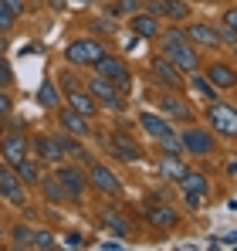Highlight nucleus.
I'll list each match as a JSON object with an SVG mask.
<instances>
[{"instance_id": "1", "label": "nucleus", "mask_w": 237, "mask_h": 251, "mask_svg": "<svg viewBox=\"0 0 237 251\" xmlns=\"http://www.w3.org/2000/svg\"><path fill=\"white\" fill-rule=\"evenodd\" d=\"M159 54L163 58H169L183 75H193V72H200V48H193L190 44V38L180 31V27H169V31H159Z\"/></svg>"}, {"instance_id": "2", "label": "nucleus", "mask_w": 237, "mask_h": 251, "mask_svg": "<svg viewBox=\"0 0 237 251\" xmlns=\"http://www.w3.org/2000/svg\"><path fill=\"white\" fill-rule=\"evenodd\" d=\"M109 54V48L102 38H71L65 44V65L71 68H95V61H102Z\"/></svg>"}, {"instance_id": "3", "label": "nucleus", "mask_w": 237, "mask_h": 251, "mask_svg": "<svg viewBox=\"0 0 237 251\" xmlns=\"http://www.w3.org/2000/svg\"><path fill=\"white\" fill-rule=\"evenodd\" d=\"M180 139H183V153H187V156H200V160H203V156H213V153L220 150L213 129H207V126L187 123V129L180 132Z\"/></svg>"}, {"instance_id": "4", "label": "nucleus", "mask_w": 237, "mask_h": 251, "mask_svg": "<svg viewBox=\"0 0 237 251\" xmlns=\"http://www.w3.org/2000/svg\"><path fill=\"white\" fill-rule=\"evenodd\" d=\"M207 126L213 129V136L237 139V105H234V102H220V99H213V102L207 105Z\"/></svg>"}, {"instance_id": "5", "label": "nucleus", "mask_w": 237, "mask_h": 251, "mask_svg": "<svg viewBox=\"0 0 237 251\" xmlns=\"http://www.w3.org/2000/svg\"><path fill=\"white\" fill-rule=\"evenodd\" d=\"M180 190H183V197H187V207L197 210L203 207L207 201H210V194H213V187H210V176L207 173H200V170H187L183 176H180V183H176Z\"/></svg>"}, {"instance_id": "6", "label": "nucleus", "mask_w": 237, "mask_h": 251, "mask_svg": "<svg viewBox=\"0 0 237 251\" xmlns=\"http://www.w3.org/2000/svg\"><path fill=\"white\" fill-rule=\"evenodd\" d=\"M24 156H31V136L24 129H17V126H7V132L0 139V160L7 167H17Z\"/></svg>"}, {"instance_id": "7", "label": "nucleus", "mask_w": 237, "mask_h": 251, "mask_svg": "<svg viewBox=\"0 0 237 251\" xmlns=\"http://www.w3.org/2000/svg\"><path fill=\"white\" fill-rule=\"evenodd\" d=\"M95 75L109 78L122 95H129V88H132V72H129L125 58H118V54H112V51H109L102 61H95Z\"/></svg>"}, {"instance_id": "8", "label": "nucleus", "mask_w": 237, "mask_h": 251, "mask_svg": "<svg viewBox=\"0 0 237 251\" xmlns=\"http://www.w3.org/2000/svg\"><path fill=\"white\" fill-rule=\"evenodd\" d=\"M149 75H153L156 85L169 88V92H183V88H187V75H183L169 58H163V54H149Z\"/></svg>"}, {"instance_id": "9", "label": "nucleus", "mask_w": 237, "mask_h": 251, "mask_svg": "<svg viewBox=\"0 0 237 251\" xmlns=\"http://www.w3.org/2000/svg\"><path fill=\"white\" fill-rule=\"evenodd\" d=\"M85 88H88V95L102 105V109H112V112H122L125 109V95L118 92L116 85L109 82V78H102V75H92L88 82H85Z\"/></svg>"}, {"instance_id": "10", "label": "nucleus", "mask_w": 237, "mask_h": 251, "mask_svg": "<svg viewBox=\"0 0 237 251\" xmlns=\"http://www.w3.org/2000/svg\"><path fill=\"white\" fill-rule=\"evenodd\" d=\"M54 176H58L61 190L68 194V201H75V204H78L81 197L88 194V173H81L75 163H65V160H61V163L54 167Z\"/></svg>"}, {"instance_id": "11", "label": "nucleus", "mask_w": 237, "mask_h": 251, "mask_svg": "<svg viewBox=\"0 0 237 251\" xmlns=\"http://www.w3.org/2000/svg\"><path fill=\"white\" fill-rule=\"evenodd\" d=\"M0 201L10 204V207H24V204H27V187H24V180L17 176V170L7 167L3 160H0Z\"/></svg>"}, {"instance_id": "12", "label": "nucleus", "mask_w": 237, "mask_h": 251, "mask_svg": "<svg viewBox=\"0 0 237 251\" xmlns=\"http://www.w3.org/2000/svg\"><path fill=\"white\" fill-rule=\"evenodd\" d=\"M156 112H163L169 123H183V126L193 123V105H190L180 92H169V88L156 99Z\"/></svg>"}, {"instance_id": "13", "label": "nucleus", "mask_w": 237, "mask_h": 251, "mask_svg": "<svg viewBox=\"0 0 237 251\" xmlns=\"http://www.w3.org/2000/svg\"><path fill=\"white\" fill-rule=\"evenodd\" d=\"M109 150H112V156L122 160V163H142V160H146L142 146L125 132V126H116V129H112V143H109Z\"/></svg>"}, {"instance_id": "14", "label": "nucleus", "mask_w": 237, "mask_h": 251, "mask_svg": "<svg viewBox=\"0 0 237 251\" xmlns=\"http://www.w3.org/2000/svg\"><path fill=\"white\" fill-rule=\"evenodd\" d=\"M88 187L105 194V197H122V190H125V183L116 176V170H109L105 163H92L88 167Z\"/></svg>"}, {"instance_id": "15", "label": "nucleus", "mask_w": 237, "mask_h": 251, "mask_svg": "<svg viewBox=\"0 0 237 251\" xmlns=\"http://www.w3.org/2000/svg\"><path fill=\"white\" fill-rule=\"evenodd\" d=\"M31 156L38 160L41 167H58L65 156H61V146H58V136H31Z\"/></svg>"}, {"instance_id": "16", "label": "nucleus", "mask_w": 237, "mask_h": 251, "mask_svg": "<svg viewBox=\"0 0 237 251\" xmlns=\"http://www.w3.org/2000/svg\"><path fill=\"white\" fill-rule=\"evenodd\" d=\"M193 48H207V51H220L224 41H220V31L213 27V24H203V21H190L187 24V31H183Z\"/></svg>"}, {"instance_id": "17", "label": "nucleus", "mask_w": 237, "mask_h": 251, "mask_svg": "<svg viewBox=\"0 0 237 251\" xmlns=\"http://www.w3.org/2000/svg\"><path fill=\"white\" fill-rule=\"evenodd\" d=\"M203 75L213 82L217 92H237V68H234V65H227V61H210Z\"/></svg>"}, {"instance_id": "18", "label": "nucleus", "mask_w": 237, "mask_h": 251, "mask_svg": "<svg viewBox=\"0 0 237 251\" xmlns=\"http://www.w3.org/2000/svg\"><path fill=\"white\" fill-rule=\"evenodd\" d=\"M92 119H85L81 112H75L71 105H58V126L65 129V132H71V136H78V139H85L88 132H92Z\"/></svg>"}, {"instance_id": "19", "label": "nucleus", "mask_w": 237, "mask_h": 251, "mask_svg": "<svg viewBox=\"0 0 237 251\" xmlns=\"http://www.w3.org/2000/svg\"><path fill=\"white\" fill-rule=\"evenodd\" d=\"M139 126L146 129V136H149V139H159V136L176 132V123H169L163 112H153V109H142V112H139Z\"/></svg>"}, {"instance_id": "20", "label": "nucleus", "mask_w": 237, "mask_h": 251, "mask_svg": "<svg viewBox=\"0 0 237 251\" xmlns=\"http://www.w3.org/2000/svg\"><path fill=\"white\" fill-rule=\"evenodd\" d=\"M149 14L166 17V21H190L193 7L187 0H156V3H149Z\"/></svg>"}, {"instance_id": "21", "label": "nucleus", "mask_w": 237, "mask_h": 251, "mask_svg": "<svg viewBox=\"0 0 237 251\" xmlns=\"http://www.w3.org/2000/svg\"><path fill=\"white\" fill-rule=\"evenodd\" d=\"M146 221L159 227V231H173L176 224H180V210L169 207V204H149L146 207Z\"/></svg>"}, {"instance_id": "22", "label": "nucleus", "mask_w": 237, "mask_h": 251, "mask_svg": "<svg viewBox=\"0 0 237 251\" xmlns=\"http://www.w3.org/2000/svg\"><path fill=\"white\" fill-rule=\"evenodd\" d=\"M129 27L139 34V38H146V41H156L159 38V21L156 14H149V10H136V14H129Z\"/></svg>"}, {"instance_id": "23", "label": "nucleus", "mask_w": 237, "mask_h": 251, "mask_svg": "<svg viewBox=\"0 0 237 251\" xmlns=\"http://www.w3.org/2000/svg\"><path fill=\"white\" fill-rule=\"evenodd\" d=\"M65 99H68V105H71L75 112H81L85 119H95V116L102 112V105H98V102L88 95V88H85V85H81V88H75V92H68Z\"/></svg>"}, {"instance_id": "24", "label": "nucleus", "mask_w": 237, "mask_h": 251, "mask_svg": "<svg viewBox=\"0 0 237 251\" xmlns=\"http://www.w3.org/2000/svg\"><path fill=\"white\" fill-rule=\"evenodd\" d=\"M187 156H176V153H159V173L166 183H180V176L187 173Z\"/></svg>"}, {"instance_id": "25", "label": "nucleus", "mask_w": 237, "mask_h": 251, "mask_svg": "<svg viewBox=\"0 0 237 251\" xmlns=\"http://www.w3.org/2000/svg\"><path fill=\"white\" fill-rule=\"evenodd\" d=\"M61 88H58V82L51 78V75H44V82L38 85V105L44 109V112H58V105H61Z\"/></svg>"}, {"instance_id": "26", "label": "nucleus", "mask_w": 237, "mask_h": 251, "mask_svg": "<svg viewBox=\"0 0 237 251\" xmlns=\"http://www.w3.org/2000/svg\"><path fill=\"white\" fill-rule=\"evenodd\" d=\"M17 176L24 180V187H41V176H44V170H41V163L34 160V156H24L21 163H17Z\"/></svg>"}, {"instance_id": "27", "label": "nucleus", "mask_w": 237, "mask_h": 251, "mask_svg": "<svg viewBox=\"0 0 237 251\" xmlns=\"http://www.w3.org/2000/svg\"><path fill=\"white\" fill-rule=\"evenodd\" d=\"M58 146H61V156L65 160H88V150L81 146V139L71 136V132H61L58 136Z\"/></svg>"}, {"instance_id": "28", "label": "nucleus", "mask_w": 237, "mask_h": 251, "mask_svg": "<svg viewBox=\"0 0 237 251\" xmlns=\"http://www.w3.org/2000/svg\"><path fill=\"white\" fill-rule=\"evenodd\" d=\"M41 190H44V197H47L51 204H65V201H68V194L61 190V183H58L54 173H51V176H47V173L41 176Z\"/></svg>"}, {"instance_id": "29", "label": "nucleus", "mask_w": 237, "mask_h": 251, "mask_svg": "<svg viewBox=\"0 0 237 251\" xmlns=\"http://www.w3.org/2000/svg\"><path fill=\"white\" fill-rule=\"evenodd\" d=\"M159 146V153H176V156H187L183 153V139H180V129L176 132H169V136H159V139H153Z\"/></svg>"}, {"instance_id": "30", "label": "nucleus", "mask_w": 237, "mask_h": 251, "mask_svg": "<svg viewBox=\"0 0 237 251\" xmlns=\"http://www.w3.org/2000/svg\"><path fill=\"white\" fill-rule=\"evenodd\" d=\"M54 82H58V88H61V95H68V92L81 88V78L75 75V68H71V65H65V68L58 72V78H54Z\"/></svg>"}, {"instance_id": "31", "label": "nucleus", "mask_w": 237, "mask_h": 251, "mask_svg": "<svg viewBox=\"0 0 237 251\" xmlns=\"http://www.w3.org/2000/svg\"><path fill=\"white\" fill-rule=\"evenodd\" d=\"M31 238H34V231L27 227V224H14L10 227V248H31Z\"/></svg>"}, {"instance_id": "32", "label": "nucleus", "mask_w": 237, "mask_h": 251, "mask_svg": "<svg viewBox=\"0 0 237 251\" xmlns=\"http://www.w3.org/2000/svg\"><path fill=\"white\" fill-rule=\"evenodd\" d=\"M190 85L197 88V92H200V95H203V99H207V102H213V99L220 95V92L213 88V82H210L207 75H200V72H193V75H190Z\"/></svg>"}, {"instance_id": "33", "label": "nucleus", "mask_w": 237, "mask_h": 251, "mask_svg": "<svg viewBox=\"0 0 237 251\" xmlns=\"http://www.w3.org/2000/svg\"><path fill=\"white\" fill-rule=\"evenodd\" d=\"M102 221H105V227H112V231H116V238H129V234H132L129 221H122L116 210H105V217H102Z\"/></svg>"}, {"instance_id": "34", "label": "nucleus", "mask_w": 237, "mask_h": 251, "mask_svg": "<svg viewBox=\"0 0 237 251\" xmlns=\"http://www.w3.org/2000/svg\"><path fill=\"white\" fill-rule=\"evenodd\" d=\"M14 24H17V17L10 14L7 0H0V34H10V31H14Z\"/></svg>"}, {"instance_id": "35", "label": "nucleus", "mask_w": 237, "mask_h": 251, "mask_svg": "<svg viewBox=\"0 0 237 251\" xmlns=\"http://www.w3.org/2000/svg\"><path fill=\"white\" fill-rule=\"evenodd\" d=\"M31 248H54V234H51V231H34Z\"/></svg>"}, {"instance_id": "36", "label": "nucleus", "mask_w": 237, "mask_h": 251, "mask_svg": "<svg viewBox=\"0 0 237 251\" xmlns=\"http://www.w3.org/2000/svg\"><path fill=\"white\" fill-rule=\"evenodd\" d=\"M14 85V68L7 58H0V88H10Z\"/></svg>"}, {"instance_id": "37", "label": "nucleus", "mask_w": 237, "mask_h": 251, "mask_svg": "<svg viewBox=\"0 0 237 251\" xmlns=\"http://www.w3.org/2000/svg\"><path fill=\"white\" fill-rule=\"evenodd\" d=\"M14 112V99L7 95V88H0V119H10Z\"/></svg>"}, {"instance_id": "38", "label": "nucleus", "mask_w": 237, "mask_h": 251, "mask_svg": "<svg viewBox=\"0 0 237 251\" xmlns=\"http://www.w3.org/2000/svg\"><path fill=\"white\" fill-rule=\"evenodd\" d=\"M92 31H95V34H116V24H109V21L102 17V21H92Z\"/></svg>"}, {"instance_id": "39", "label": "nucleus", "mask_w": 237, "mask_h": 251, "mask_svg": "<svg viewBox=\"0 0 237 251\" xmlns=\"http://www.w3.org/2000/svg\"><path fill=\"white\" fill-rule=\"evenodd\" d=\"M224 24H227V27H231V31L237 34V7H231V10H224Z\"/></svg>"}, {"instance_id": "40", "label": "nucleus", "mask_w": 237, "mask_h": 251, "mask_svg": "<svg viewBox=\"0 0 237 251\" xmlns=\"http://www.w3.org/2000/svg\"><path fill=\"white\" fill-rule=\"evenodd\" d=\"M118 10L122 14H136L139 10V0H118Z\"/></svg>"}, {"instance_id": "41", "label": "nucleus", "mask_w": 237, "mask_h": 251, "mask_svg": "<svg viewBox=\"0 0 237 251\" xmlns=\"http://www.w3.org/2000/svg\"><path fill=\"white\" fill-rule=\"evenodd\" d=\"M7 7H10V14H14V17H21V10H24V0H7Z\"/></svg>"}, {"instance_id": "42", "label": "nucleus", "mask_w": 237, "mask_h": 251, "mask_svg": "<svg viewBox=\"0 0 237 251\" xmlns=\"http://www.w3.org/2000/svg\"><path fill=\"white\" fill-rule=\"evenodd\" d=\"M224 170H227V176H237V160H227V167H224Z\"/></svg>"}, {"instance_id": "43", "label": "nucleus", "mask_w": 237, "mask_h": 251, "mask_svg": "<svg viewBox=\"0 0 237 251\" xmlns=\"http://www.w3.org/2000/svg\"><path fill=\"white\" fill-rule=\"evenodd\" d=\"M3 132H7V119H0V139H3Z\"/></svg>"}, {"instance_id": "44", "label": "nucleus", "mask_w": 237, "mask_h": 251, "mask_svg": "<svg viewBox=\"0 0 237 251\" xmlns=\"http://www.w3.org/2000/svg\"><path fill=\"white\" fill-rule=\"evenodd\" d=\"M227 241H234V245H237V231H234V234H231V238H227Z\"/></svg>"}, {"instance_id": "45", "label": "nucleus", "mask_w": 237, "mask_h": 251, "mask_svg": "<svg viewBox=\"0 0 237 251\" xmlns=\"http://www.w3.org/2000/svg\"><path fill=\"white\" fill-rule=\"evenodd\" d=\"M231 51H234V58H237V44H234V48H231Z\"/></svg>"}, {"instance_id": "46", "label": "nucleus", "mask_w": 237, "mask_h": 251, "mask_svg": "<svg viewBox=\"0 0 237 251\" xmlns=\"http://www.w3.org/2000/svg\"><path fill=\"white\" fill-rule=\"evenodd\" d=\"M187 3H193V0H187Z\"/></svg>"}, {"instance_id": "47", "label": "nucleus", "mask_w": 237, "mask_h": 251, "mask_svg": "<svg viewBox=\"0 0 237 251\" xmlns=\"http://www.w3.org/2000/svg\"><path fill=\"white\" fill-rule=\"evenodd\" d=\"M0 204H3V201H0Z\"/></svg>"}]
</instances>
